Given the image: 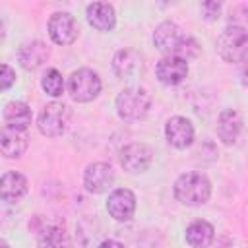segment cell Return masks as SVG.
<instances>
[{
    "label": "cell",
    "instance_id": "cell-3",
    "mask_svg": "<svg viewBox=\"0 0 248 248\" xmlns=\"http://www.w3.org/2000/svg\"><path fill=\"white\" fill-rule=\"evenodd\" d=\"M151 107V97L145 89L128 87L116 97V112L122 120H140L147 114Z\"/></svg>",
    "mask_w": 248,
    "mask_h": 248
},
{
    "label": "cell",
    "instance_id": "cell-24",
    "mask_svg": "<svg viewBox=\"0 0 248 248\" xmlns=\"http://www.w3.org/2000/svg\"><path fill=\"white\" fill-rule=\"evenodd\" d=\"M16 83V72L8 64H0V91L10 89Z\"/></svg>",
    "mask_w": 248,
    "mask_h": 248
},
{
    "label": "cell",
    "instance_id": "cell-16",
    "mask_svg": "<svg viewBox=\"0 0 248 248\" xmlns=\"http://www.w3.org/2000/svg\"><path fill=\"white\" fill-rule=\"evenodd\" d=\"M48 54V46L43 41H31L19 46L17 62L23 70H37L39 66H43V62H46Z\"/></svg>",
    "mask_w": 248,
    "mask_h": 248
},
{
    "label": "cell",
    "instance_id": "cell-28",
    "mask_svg": "<svg viewBox=\"0 0 248 248\" xmlns=\"http://www.w3.org/2000/svg\"><path fill=\"white\" fill-rule=\"evenodd\" d=\"M0 248H10V244H8L6 240H2V238H0Z\"/></svg>",
    "mask_w": 248,
    "mask_h": 248
},
{
    "label": "cell",
    "instance_id": "cell-15",
    "mask_svg": "<svg viewBox=\"0 0 248 248\" xmlns=\"http://www.w3.org/2000/svg\"><path fill=\"white\" fill-rule=\"evenodd\" d=\"M27 192V178L21 172L10 170L0 176V200L8 203L19 202Z\"/></svg>",
    "mask_w": 248,
    "mask_h": 248
},
{
    "label": "cell",
    "instance_id": "cell-6",
    "mask_svg": "<svg viewBox=\"0 0 248 248\" xmlns=\"http://www.w3.org/2000/svg\"><path fill=\"white\" fill-rule=\"evenodd\" d=\"M151 161H153L151 147L140 141L128 143L120 151V165L128 172H145L151 167Z\"/></svg>",
    "mask_w": 248,
    "mask_h": 248
},
{
    "label": "cell",
    "instance_id": "cell-10",
    "mask_svg": "<svg viewBox=\"0 0 248 248\" xmlns=\"http://www.w3.org/2000/svg\"><path fill=\"white\" fill-rule=\"evenodd\" d=\"M184 37L186 35H182L180 27L174 21H163V23H159L155 27L153 43L161 52H165V56H169V54L174 56V52L178 50V46H180Z\"/></svg>",
    "mask_w": 248,
    "mask_h": 248
},
{
    "label": "cell",
    "instance_id": "cell-9",
    "mask_svg": "<svg viewBox=\"0 0 248 248\" xmlns=\"http://www.w3.org/2000/svg\"><path fill=\"white\" fill-rule=\"evenodd\" d=\"M107 211L116 221H130L136 211V196L128 188H116L108 194Z\"/></svg>",
    "mask_w": 248,
    "mask_h": 248
},
{
    "label": "cell",
    "instance_id": "cell-14",
    "mask_svg": "<svg viewBox=\"0 0 248 248\" xmlns=\"http://www.w3.org/2000/svg\"><path fill=\"white\" fill-rule=\"evenodd\" d=\"M242 132V116L234 108L221 110L217 118V136L225 145H232Z\"/></svg>",
    "mask_w": 248,
    "mask_h": 248
},
{
    "label": "cell",
    "instance_id": "cell-12",
    "mask_svg": "<svg viewBox=\"0 0 248 248\" xmlns=\"http://www.w3.org/2000/svg\"><path fill=\"white\" fill-rule=\"evenodd\" d=\"M43 223V217H41ZM37 248H72V238L66 232L64 225L56 221H46L43 223L41 229H37Z\"/></svg>",
    "mask_w": 248,
    "mask_h": 248
},
{
    "label": "cell",
    "instance_id": "cell-20",
    "mask_svg": "<svg viewBox=\"0 0 248 248\" xmlns=\"http://www.w3.org/2000/svg\"><path fill=\"white\" fill-rule=\"evenodd\" d=\"M4 120H6V126H10L14 130H19V132H25L29 128V124H31V108H29V105L23 103V101L6 103Z\"/></svg>",
    "mask_w": 248,
    "mask_h": 248
},
{
    "label": "cell",
    "instance_id": "cell-8",
    "mask_svg": "<svg viewBox=\"0 0 248 248\" xmlns=\"http://www.w3.org/2000/svg\"><path fill=\"white\" fill-rule=\"evenodd\" d=\"M114 182V170L108 163H91L83 172V186L91 194L107 192Z\"/></svg>",
    "mask_w": 248,
    "mask_h": 248
},
{
    "label": "cell",
    "instance_id": "cell-2",
    "mask_svg": "<svg viewBox=\"0 0 248 248\" xmlns=\"http://www.w3.org/2000/svg\"><path fill=\"white\" fill-rule=\"evenodd\" d=\"M248 50V33L242 25H229L217 39V52L225 62H242Z\"/></svg>",
    "mask_w": 248,
    "mask_h": 248
},
{
    "label": "cell",
    "instance_id": "cell-23",
    "mask_svg": "<svg viewBox=\"0 0 248 248\" xmlns=\"http://www.w3.org/2000/svg\"><path fill=\"white\" fill-rule=\"evenodd\" d=\"M174 56L182 58L184 62H188V60H192V58H198V56H200V45H198V41H196L194 37H188V35H186V37L182 39L178 50L174 52Z\"/></svg>",
    "mask_w": 248,
    "mask_h": 248
},
{
    "label": "cell",
    "instance_id": "cell-18",
    "mask_svg": "<svg viewBox=\"0 0 248 248\" xmlns=\"http://www.w3.org/2000/svg\"><path fill=\"white\" fill-rule=\"evenodd\" d=\"M85 16H87V21L91 27L99 29V31H110L116 23V14H114V8L107 2H93L87 6L85 10Z\"/></svg>",
    "mask_w": 248,
    "mask_h": 248
},
{
    "label": "cell",
    "instance_id": "cell-5",
    "mask_svg": "<svg viewBox=\"0 0 248 248\" xmlns=\"http://www.w3.org/2000/svg\"><path fill=\"white\" fill-rule=\"evenodd\" d=\"M70 122V108L68 105L60 103V101H52L48 105L43 107L41 114H39V132L46 138H56L62 136L68 128Z\"/></svg>",
    "mask_w": 248,
    "mask_h": 248
},
{
    "label": "cell",
    "instance_id": "cell-21",
    "mask_svg": "<svg viewBox=\"0 0 248 248\" xmlns=\"http://www.w3.org/2000/svg\"><path fill=\"white\" fill-rule=\"evenodd\" d=\"M213 236H215L213 225L207 223V221H203V219L192 221L186 227V242L192 248H207L213 242Z\"/></svg>",
    "mask_w": 248,
    "mask_h": 248
},
{
    "label": "cell",
    "instance_id": "cell-25",
    "mask_svg": "<svg viewBox=\"0 0 248 248\" xmlns=\"http://www.w3.org/2000/svg\"><path fill=\"white\" fill-rule=\"evenodd\" d=\"M202 10V16L207 19V21H215L219 17V12H221V4L219 2H203L200 6Z\"/></svg>",
    "mask_w": 248,
    "mask_h": 248
},
{
    "label": "cell",
    "instance_id": "cell-13",
    "mask_svg": "<svg viewBox=\"0 0 248 248\" xmlns=\"http://www.w3.org/2000/svg\"><path fill=\"white\" fill-rule=\"evenodd\" d=\"M155 74H157L161 83H165V85H178L188 76V64L182 58L169 54V56H163L157 62Z\"/></svg>",
    "mask_w": 248,
    "mask_h": 248
},
{
    "label": "cell",
    "instance_id": "cell-7",
    "mask_svg": "<svg viewBox=\"0 0 248 248\" xmlns=\"http://www.w3.org/2000/svg\"><path fill=\"white\" fill-rule=\"evenodd\" d=\"M48 35L56 45H72L78 39V25L76 19L68 12H56L48 19Z\"/></svg>",
    "mask_w": 248,
    "mask_h": 248
},
{
    "label": "cell",
    "instance_id": "cell-22",
    "mask_svg": "<svg viewBox=\"0 0 248 248\" xmlns=\"http://www.w3.org/2000/svg\"><path fill=\"white\" fill-rule=\"evenodd\" d=\"M41 87H43V91H45L46 95H50V97L62 95V91H64V78H62V74H60L56 68H48V70L45 72L43 79H41Z\"/></svg>",
    "mask_w": 248,
    "mask_h": 248
},
{
    "label": "cell",
    "instance_id": "cell-1",
    "mask_svg": "<svg viewBox=\"0 0 248 248\" xmlns=\"http://www.w3.org/2000/svg\"><path fill=\"white\" fill-rule=\"evenodd\" d=\"M174 198L190 207L203 205L211 196V182L203 172H184L174 182Z\"/></svg>",
    "mask_w": 248,
    "mask_h": 248
},
{
    "label": "cell",
    "instance_id": "cell-11",
    "mask_svg": "<svg viewBox=\"0 0 248 248\" xmlns=\"http://www.w3.org/2000/svg\"><path fill=\"white\" fill-rule=\"evenodd\" d=\"M165 138L176 149H186L194 141V126L184 116H172L165 124Z\"/></svg>",
    "mask_w": 248,
    "mask_h": 248
},
{
    "label": "cell",
    "instance_id": "cell-19",
    "mask_svg": "<svg viewBox=\"0 0 248 248\" xmlns=\"http://www.w3.org/2000/svg\"><path fill=\"white\" fill-rule=\"evenodd\" d=\"M112 68H114V74L122 79L134 78L141 70V56L134 48H122L114 54Z\"/></svg>",
    "mask_w": 248,
    "mask_h": 248
},
{
    "label": "cell",
    "instance_id": "cell-27",
    "mask_svg": "<svg viewBox=\"0 0 248 248\" xmlns=\"http://www.w3.org/2000/svg\"><path fill=\"white\" fill-rule=\"evenodd\" d=\"M4 37H6V29H4V21L0 19V43L4 41Z\"/></svg>",
    "mask_w": 248,
    "mask_h": 248
},
{
    "label": "cell",
    "instance_id": "cell-26",
    "mask_svg": "<svg viewBox=\"0 0 248 248\" xmlns=\"http://www.w3.org/2000/svg\"><path fill=\"white\" fill-rule=\"evenodd\" d=\"M99 248H124V246H122L118 240H110V238H108V240H103V242L99 244Z\"/></svg>",
    "mask_w": 248,
    "mask_h": 248
},
{
    "label": "cell",
    "instance_id": "cell-17",
    "mask_svg": "<svg viewBox=\"0 0 248 248\" xmlns=\"http://www.w3.org/2000/svg\"><path fill=\"white\" fill-rule=\"evenodd\" d=\"M27 149V138L23 132L10 126L0 128V153L8 159H19Z\"/></svg>",
    "mask_w": 248,
    "mask_h": 248
},
{
    "label": "cell",
    "instance_id": "cell-4",
    "mask_svg": "<svg viewBox=\"0 0 248 248\" xmlns=\"http://www.w3.org/2000/svg\"><path fill=\"white\" fill-rule=\"evenodd\" d=\"M68 93L78 103H89L101 93V78L89 68H79L68 78Z\"/></svg>",
    "mask_w": 248,
    "mask_h": 248
}]
</instances>
